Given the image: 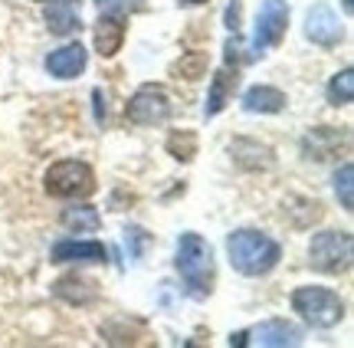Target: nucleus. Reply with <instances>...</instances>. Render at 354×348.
I'll return each mask as SVG.
<instances>
[{"label":"nucleus","mask_w":354,"mask_h":348,"mask_svg":"<svg viewBox=\"0 0 354 348\" xmlns=\"http://www.w3.org/2000/svg\"><path fill=\"white\" fill-rule=\"evenodd\" d=\"M174 266L180 273L184 293L190 299H207L214 293L216 283V263H214V246L203 240L201 233H180L174 253Z\"/></svg>","instance_id":"1"},{"label":"nucleus","mask_w":354,"mask_h":348,"mask_svg":"<svg viewBox=\"0 0 354 348\" xmlns=\"http://www.w3.org/2000/svg\"><path fill=\"white\" fill-rule=\"evenodd\" d=\"M227 253L233 270L243 276H266L282 259V246L263 230H236L227 237Z\"/></svg>","instance_id":"2"},{"label":"nucleus","mask_w":354,"mask_h":348,"mask_svg":"<svg viewBox=\"0 0 354 348\" xmlns=\"http://www.w3.org/2000/svg\"><path fill=\"white\" fill-rule=\"evenodd\" d=\"M292 309L302 315L312 329H331L344 319L342 296L328 286H299L292 293Z\"/></svg>","instance_id":"3"},{"label":"nucleus","mask_w":354,"mask_h":348,"mask_svg":"<svg viewBox=\"0 0 354 348\" xmlns=\"http://www.w3.org/2000/svg\"><path fill=\"white\" fill-rule=\"evenodd\" d=\"M43 187L50 197H63V201H82V197H92L95 194V171L88 168L86 161H56L46 178H43Z\"/></svg>","instance_id":"4"},{"label":"nucleus","mask_w":354,"mask_h":348,"mask_svg":"<svg viewBox=\"0 0 354 348\" xmlns=\"http://www.w3.org/2000/svg\"><path fill=\"white\" fill-rule=\"evenodd\" d=\"M351 233L348 230H322L308 244V263L312 270L338 276L351 266Z\"/></svg>","instance_id":"5"},{"label":"nucleus","mask_w":354,"mask_h":348,"mask_svg":"<svg viewBox=\"0 0 354 348\" xmlns=\"http://www.w3.org/2000/svg\"><path fill=\"white\" fill-rule=\"evenodd\" d=\"M236 82H240V39H236V33H233V39L227 43V59H223V66L216 69L214 82H210L207 105H203V116H207V118L220 116V112L227 109V102L233 99Z\"/></svg>","instance_id":"6"},{"label":"nucleus","mask_w":354,"mask_h":348,"mask_svg":"<svg viewBox=\"0 0 354 348\" xmlns=\"http://www.w3.org/2000/svg\"><path fill=\"white\" fill-rule=\"evenodd\" d=\"M125 116L131 125H141V129H151V125H161L171 118V99L161 86H141L125 105Z\"/></svg>","instance_id":"7"},{"label":"nucleus","mask_w":354,"mask_h":348,"mask_svg":"<svg viewBox=\"0 0 354 348\" xmlns=\"http://www.w3.org/2000/svg\"><path fill=\"white\" fill-rule=\"evenodd\" d=\"M289 30V3L286 0H263L259 17H256V33H253V50L266 53L279 46Z\"/></svg>","instance_id":"8"},{"label":"nucleus","mask_w":354,"mask_h":348,"mask_svg":"<svg viewBox=\"0 0 354 348\" xmlns=\"http://www.w3.org/2000/svg\"><path fill=\"white\" fill-rule=\"evenodd\" d=\"M305 37L312 39L315 46H338L344 37L342 30V20H338V13L331 10L328 3H315L312 10H308V17H305Z\"/></svg>","instance_id":"9"},{"label":"nucleus","mask_w":354,"mask_h":348,"mask_svg":"<svg viewBox=\"0 0 354 348\" xmlns=\"http://www.w3.org/2000/svg\"><path fill=\"white\" fill-rule=\"evenodd\" d=\"M86 46L82 43H66V46H59V50H53L46 56V73L56 79H76L86 69Z\"/></svg>","instance_id":"10"},{"label":"nucleus","mask_w":354,"mask_h":348,"mask_svg":"<svg viewBox=\"0 0 354 348\" xmlns=\"http://www.w3.org/2000/svg\"><path fill=\"white\" fill-rule=\"evenodd\" d=\"M105 246L99 240H56L50 250V263H102Z\"/></svg>","instance_id":"11"},{"label":"nucleus","mask_w":354,"mask_h":348,"mask_svg":"<svg viewBox=\"0 0 354 348\" xmlns=\"http://www.w3.org/2000/svg\"><path fill=\"white\" fill-rule=\"evenodd\" d=\"M53 296H59L69 306H92L99 299V283L88 280V276H63L53 283Z\"/></svg>","instance_id":"12"},{"label":"nucleus","mask_w":354,"mask_h":348,"mask_svg":"<svg viewBox=\"0 0 354 348\" xmlns=\"http://www.w3.org/2000/svg\"><path fill=\"white\" fill-rule=\"evenodd\" d=\"M79 13H82L79 0H53L50 7H46V26H50V33H56V37L76 33L79 26H82Z\"/></svg>","instance_id":"13"},{"label":"nucleus","mask_w":354,"mask_h":348,"mask_svg":"<svg viewBox=\"0 0 354 348\" xmlns=\"http://www.w3.org/2000/svg\"><path fill=\"white\" fill-rule=\"evenodd\" d=\"M253 342L256 345H269V348H286V345H302V332L289 325L286 319H269L259 329H253Z\"/></svg>","instance_id":"14"},{"label":"nucleus","mask_w":354,"mask_h":348,"mask_svg":"<svg viewBox=\"0 0 354 348\" xmlns=\"http://www.w3.org/2000/svg\"><path fill=\"white\" fill-rule=\"evenodd\" d=\"M125 43V20L112 17V13H99V26H95V50L99 56H115Z\"/></svg>","instance_id":"15"},{"label":"nucleus","mask_w":354,"mask_h":348,"mask_svg":"<svg viewBox=\"0 0 354 348\" xmlns=\"http://www.w3.org/2000/svg\"><path fill=\"white\" fill-rule=\"evenodd\" d=\"M243 109L246 112H259V116H276L286 109V95L276 86H253L243 95Z\"/></svg>","instance_id":"16"},{"label":"nucleus","mask_w":354,"mask_h":348,"mask_svg":"<svg viewBox=\"0 0 354 348\" xmlns=\"http://www.w3.org/2000/svg\"><path fill=\"white\" fill-rule=\"evenodd\" d=\"M63 227L66 230H76V233H95L102 227V217L95 207L79 204V207H66L63 210Z\"/></svg>","instance_id":"17"},{"label":"nucleus","mask_w":354,"mask_h":348,"mask_svg":"<svg viewBox=\"0 0 354 348\" xmlns=\"http://www.w3.org/2000/svg\"><path fill=\"white\" fill-rule=\"evenodd\" d=\"M351 99H354V73L351 69H342V73L328 82V102L331 105H351Z\"/></svg>","instance_id":"18"},{"label":"nucleus","mask_w":354,"mask_h":348,"mask_svg":"<svg viewBox=\"0 0 354 348\" xmlns=\"http://www.w3.org/2000/svg\"><path fill=\"white\" fill-rule=\"evenodd\" d=\"M351 178H354L351 165H342V168L335 171V194H338V201H342L344 210H354V194H351L354 181Z\"/></svg>","instance_id":"19"},{"label":"nucleus","mask_w":354,"mask_h":348,"mask_svg":"<svg viewBox=\"0 0 354 348\" xmlns=\"http://www.w3.org/2000/svg\"><path fill=\"white\" fill-rule=\"evenodd\" d=\"M167 152H171L177 161H190V158L197 155V138H194L190 131H184V135H171V138H167Z\"/></svg>","instance_id":"20"},{"label":"nucleus","mask_w":354,"mask_h":348,"mask_svg":"<svg viewBox=\"0 0 354 348\" xmlns=\"http://www.w3.org/2000/svg\"><path fill=\"white\" fill-rule=\"evenodd\" d=\"M99 13H112V17H128V13L141 10V0H95Z\"/></svg>","instance_id":"21"},{"label":"nucleus","mask_w":354,"mask_h":348,"mask_svg":"<svg viewBox=\"0 0 354 348\" xmlns=\"http://www.w3.org/2000/svg\"><path fill=\"white\" fill-rule=\"evenodd\" d=\"M125 244H131V259H141L145 246L151 244V237L141 230V227H128V230H125Z\"/></svg>","instance_id":"22"},{"label":"nucleus","mask_w":354,"mask_h":348,"mask_svg":"<svg viewBox=\"0 0 354 348\" xmlns=\"http://www.w3.org/2000/svg\"><path fill=\"white\" fill-rule=\"evenodd\" d=\"M203 63H207V59H203L201 53H190L187 59H180V63H177V73H180L184 79H197L203 73Z\"/></svg>","instance_id":"23"},{"label":"nucleus","mask_w":354,"mask_h":348,"mask_svg":"<svg viewBox=\"0 0 354 348\" xmlns=\"http://www.w3.org/2000/svg\"><path fill=\"white\" fill-rule=\"evenodd\" d=\"M180 7H201V3H207V0H177Z\"/></svg>","instance_id":"24"},{"label":"nucleus","mask_w":354,"mask_h":348,"mask_svg":"<svg viewBox=\"0 0 354 348\" xmlns=\"http://www.w3.org/2000/svg\"><path fill=\"white\" fill-rule=\"evenodd\" d=\"M39 3H43V0H39Z\"/></svg>","instance_id":"25"}]
</instances>
